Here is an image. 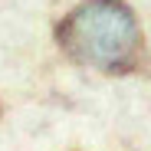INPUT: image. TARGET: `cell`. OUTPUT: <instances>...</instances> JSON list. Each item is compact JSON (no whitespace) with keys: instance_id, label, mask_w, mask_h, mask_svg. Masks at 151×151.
<instances>
[{"instance_id":"1","label":"cell","mask_w":151,"mask_h":151,"mask_svg":"<svg viewBox=\"0 0 151 151\" xmlns=\"http://www.w3.org/2000/svg\"><path fill=\"white\" fill-rule=\"evenodd\" d=\"M66 56L105 72L132 69L141 53V27L122 0H82L56 30Z\"/></svg>"}]
</instances>
